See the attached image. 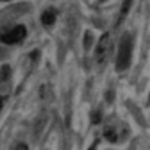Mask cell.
<instances>
[{"mask_svg": "<svg viewBox=\"0 0 150 150\" xmlns=\"http://www.w3.org/2000/svg\"><path fill=\"white\" fill-rule=\"evenodd\" d=\"M130 55H132V38H130V34H123L122 43H120V50H118V57H116V68L120 71L129 68Z\"/></svg>", "mask_w": 150, "mask_h": 150, "instance_id": "6da1fadb", "label": "cell"}, {"mask_svg": "<svg viewBox=\"0 0 150 150\" xmlns=\"http://www.w3.org/2000/svg\"><path fill=\"white\" fill-rule=\"evenodd\" d=\"M109 50H111V38L109 34H104L98 43H97V48H95V61L98 64H104L105 59H107V55H109Z\"/></svg>", "mask_w": 150, "mask_h": 150, "instance_id": "7a4b0ae2", "label": "cell"}, {"mask_svg": "<svg viewBox=\"0 0 150 150\" xmlns=\"http://www.w3.org/2000/svg\"><path fill=\"white\" fill-rule=\"evenodd\" d=\"M25 36H27V29H25L23 25H16L13 30L6 32V34L2 36V41L7 43V45H16V43H20Z\"/></svg>", "mask_w": 150, "mask_h": 150, "instance_id": "3957f363", "label": "cell"}, {"mask_svg": "<svg viewBox=\"0 0 150 150\" xmlns=\"http://www.w3.org/2000/svg\"><path fill=\"white\" fill-rule=\"evenodd\" d=\"M41 23L45 27H52L55 23V11L54 9H47L43 14H41Z\"/></svg>", "mask_w": 150, "mask_h": 150, "instance_id": "277c9868", "label": "cell"}, {"mask_svg": "<svg viewBox=\"0 0 150 150\" xmlns=\"http://www.w3.org/2000/svg\"><path fill=\"white\" fill-rule=\"evenodd\" d=\"M104 136L109 139V141H112V143H116L118 141V134H116V129L112 127V125H109L105 130H104Z\"/></svg>", "mask_w": 150, "mask_h": 150, "instance_id": "5b68a950", "label": "cell"}, {"mask_svg": "<svg viewBox=\"0 0 150 150\" xmlns=\"http://www.w3.org/2000/svg\"><path fill=\"white\" fill-rule=\"evenodd\" d=\"M130 4H132V0H123L122 9H120V16H118V23H122V20L127 16V13H129V9H130Z\"/></svg>", "mask_w": 150, "mask_h": 150, "instance_id": "8992f818", "label": "cell"}, {"mask_svg": "<svg viewBox=\"0 0 150 150\" xmlns=\"http://www.w3.org/2000/svg\"><path fill=\"white\" fill-rule=\"evenodd\" d=\"M7 75H9V66L4 64L2 66V81H7Z\"/></svg>", "mask_w": 150, "mask_h": 150, "instance_id": "52a82bcc", "label": "cell"}, {"mask_svg": "<svg viewBox=\"0 0 150 150\" xmlns=\"http://www.w3.org/2000/svg\"><path fill=\"white\" fill-rule=\"evenodd\" d=\"M91 120L95 122V123H98V122H100V112H98V111H97V112H93V116H91Z\"/></svg>", "mask_w": 150, "mask_h": 150, "instance_id": "ba28073f", "label": "cell"}, {"mask_svg": "<svg viewBox=\"0 0 150 150\" xmlns=\"http://www.w3.org/2000/svg\"><path fill=\"white\" fill-rule=\"evenodd\" d=\"M16 150H29V148H27V145H18Z\"/></svg>", "mask_w": 150, "mask_h": 150, "instance_id": "9c48e42d", "label": "cell"}, {"mask_svg": "<svg viewBox=\"0 0 150 150\" xmlns=\"http://www.w3.org/2000/svg\"><path fill=\"white\" fill-rule=\"evenodd\" d=\"M89 150H97V143H95V145H91V148H89Z\"/></svg>", "mask_w": 150, "mask_h": 150, "instance_id": "30bf717a", "label": "cell"}, {"mask_svg": "<svg viewBox=\"0 0 150 150\" xmlns=\"http://www.w3.org/2000/svg\"><path fill=\"white\" fill-rule=\"evenodd\" d=\"M4 2H6V0H4Z\"/></svg>", "mask_w": 150, "mask_h": 150, "instance_id": "8fae6325", "label": "cell"}]
</instances>
